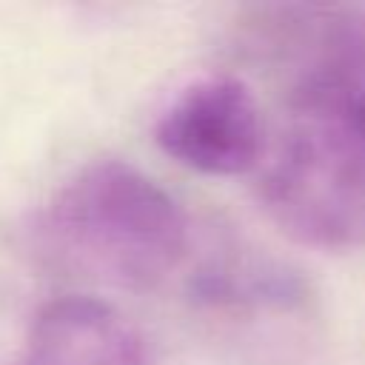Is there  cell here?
Wrapping results in <instances>:
<instances>
[{"label":"cell","instance_id":"1","mask_svg":"<svg viewBox=\"0 0 365 365\" xmlns=\"http://www.w3.org/2000/svg\"><path fill=\"white\" fill-rule=\"evenodd\" d=\"M259 194L302 242L336 248L365 234V9L328 11L311 34Z\"/></svg>","mask_w":365,"mask_h":365},{"label":"cell","instance_id":"2","mask_svg":"<svg viewBox=\"0 0 365 365\" xmlns=\"http://www.w3.org/2000/svg\"><path fill=\"white\" fill-rule=\"evenodd\" d=\"M34 240L51 262L77 277L148 291L182 262L188 220L145 171L103 157L51 191L37 211Z\"/></svg>","mask_w":365,"mask_h":365},{"label":"cell","instance_id":"3","mask_svg":"<svg viewBox=\"0 0 365 365\" xmlns=\"http://www.w3.org/2000/svg\"><path fill=\"white\" fill-rule=\"evenodd\" d=\"M154 140L163 154L205 177H240L257 168L265 151L257 97L231 74L185 83L160 111Z\"/></svg>","mask_w":365,"mask_h":365},{"label":"cell","instance_id":"4","mask_svg":"<svg viewBox=\"0 0 365 365\" xmlns=\"http://www.w3.org/2000/svg\"><path fill=\"white\" fill-rule=\"evenodd\" d=\"M17 365H145V345L111 302L68 294L34 314Z\"/></svg>","mask_w":365,"mask_h":365}]
</instances>
